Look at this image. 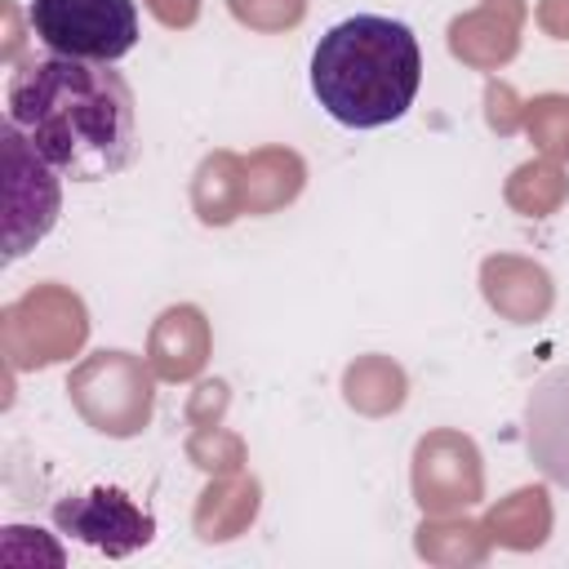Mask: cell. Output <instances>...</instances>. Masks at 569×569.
<instances>
[{"label":"cell","mask_w":569,"mask_h":569,"mask_svg":"<svg viewBox=\"0 0 569 569\" xmlns=\"http://www.w3.org/2000/svg\"><path fill=\"white\" fill-rule=\"evenodd\" d=\"M53 520L67 538H80L98 551H111V556H124L133 547H147L151 533H156V520L124 493V489H84V493H67L58 507H53Z\"/></svg>","instance_id":"cell-4"},{"label":"cell","mask_w":569,"mask_h":569,"mask_svg":"<svg viewBox=\"0 0 569 569\" xmlns=\"http://www.w3.org/2000/svg\"><path fill=\"white\" fill-rule=\"evenodd\" d=\"M27 18H31L36 40L53 58L111 67L138 44L133 0H31Z\"/></svg>","instance_id":"cell-3"},{"label":"cell","mask_w":569,"mask_h":569,"mask_svg":"<svg viewBox=\"0 0 569 569\" xmlns=\"http://www.w3.org/2000/svg\"><path fill=\"white\" fill-rule=\"evenodd\" d=\"M9 124L53 173L71 182L116 178L138 151L133 93L107 62L53 53L27 62L9 80Z\"/></svg>","instance_id":"cell-1"},{"label":"cell","mask_w":569,"mask_h":569,"mask_svg":"<svg viewBox=\"0 0 569 569\" xmlns=\"http://www.w3.org/2000/svg\"><path fill=\"white\" fill-rule=\"evenodd\" d=\"M422 84L418 36L400 18L351 13L311 49V93L347 129H382L400 120Z\"/></svg>","instance_id":"cell-2"}]
</instances>
